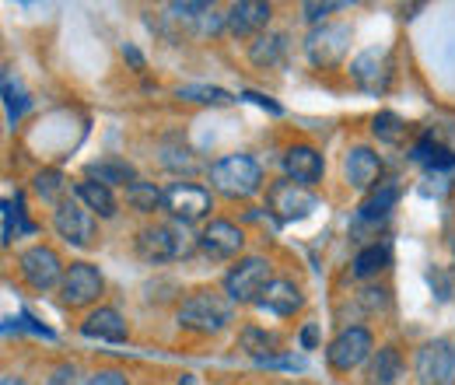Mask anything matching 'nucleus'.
<instances>
[{"instance_id": "1", "label": "nucleus", "mask_w": 455, "mask_h": 385, "mask_svg": "<svg viewBox=\"0 0 455 385\" xmlns=\"http://www.w3.org/2000/svg\"><path fill=\"white\" fill-rule=\"evenodd\" d=\"M231 316H235V301L228 298V294H218V291H193L182 305H179V312H175V319H179V326L189 333H204V336H211V333H221L231 323Z\"/></svg>"}, {"instance_id": "2", "label": "nucleus", "mask_w": 455, "mask_h": 385, "mask_svg": "<svg viewBox=\"0 0 455 385\" xmlns=\"http://www.w3.org/2000/svg\"><path fill=\"white\" fill-rule=\"evenodd\" d=\"M211 186L228 200H249L263 189V168L249 155H225L207 172Z\"/></svg>"}, {"instance_id": "3", "label": "nucleus", "mask_w": 455, "mask_h": 385, "mask_svg": "<svg viewBox=\"0 0 455 385\" xmlns=\"http://www.w3.org/2000/svg\"><path fill=\"white\" fill-rule=\"evenodd\" d=\"M270 284V263L263 256H245L225 274V294L235 305H256Z\"/></svg>"}, {"instance_id": "4", "label": "nucleus", "mask_w": 455, "mask_h": 385, "mask_svg": "<svg viewBox=\"0 0 455 385\" xmlns=\"http://www.w3.org/2000/svg\"><path fill=\"white\" fill-rule=\"evenodd\" d=\"M371 354H375V340H371V333L364 330V326H347L340 330L333 340H330V347H326V361H330V368L333 372H354V368H361L364 361H371Z\"/></svg>"}, {"instance_id": "5", "label": "nucleus", "mask_w": 455, "mask_h": 385, "mask_svg": "<svg viewBox=\"0 0 455 385\" xmlns=\"http://www.w3.org/2000/svg\"><path fill=\"white\" fill-rule=\"evenodd\" d=\"M417 385H452L455 382V347L449 340H427L413 357Z\"/></svg>"}, {"instance_id": "6", "label": "nucleus", "mask_w": 455, "mask_h": 385, "mask_svg": "<svg viewBox=\"0 0 455 385\" xmlns=\"http://www.w3.org/2000/svg\"><path fill=\"white\" fill-rule=\"evenodd\" d=\"M137 253L148 263H172L186 256V235L179 224H148L137 231Z\"/></svg>"}, {"instance_id": "7", "label": "nucleus", "mask_w": 455, "mask_h": 385, "mask_svg": "<svg viewBox=\"0 0 455 385\" xmlns=\"http://www.w3.org/2000/svg\"><path fill=\"white\" fill-rule=\"evenodd\" d=\"M18 270L25 277V284L32 287V291H53L63 284V263H60L57 249H50V245H32V249H25L21 256H18Z\"/></svg>"}, {"instance_id": "8", "label": "nucleus", "mask_w": 455, "mask_h": 385, "mask_svg": "<svg viewBox=\"0 0 455 385\" xmlns=\"http://www.w3.org/2000/svg\"><path fill=\"white\" fill-rule=\"evenodd\" d=\"M350 50V25H319L308 32L305 39V53L312 60V67L330 70L337 67Z\"/></svg>"}, {"instance_id": "9", "label": "nucleus", "mask_w": 455, "mask_h": 385, "mask_svg": "<svg viewBox=\"0 0 455 385\" xmlns=\"http://www.w3.org/2000/svg\"><path fill=\"white\" fill-rule=\"evenodd\" d=\"M165 211L182 224H193V221H204L214 211V200H211V189L196 186V182H172L165 189Z\"/></svg>"}, {"instance_id": "10", "label": "nucleus", "mask_w": 455, "mask_h": 385, "mask_svg": "<svg viewBox=\"0 0 455 385\" xmlns=\"http://www.w3.org/2000/svg\"><path fill=\"white\" fill-rule=\"evenodd\" d=\"M196 245H200V253H204V256H211V260L225 263V260L242 256V249H245V235H242V228H238V224L214 218L200 228Z\"/></svg>"}, {"instance_id": "11", "label": "nucleus", "mask_w": 455, "mask_h": 385, "mask_svg": "<svg viewBox=\"0 0 455 385\" xmlns=\"http://www.w3.org/2000/svg\"><path fill=\"white\" fill-rule=\"evenodd\" d=\"M102 291H106V280L99 274V267H92V263H70V270L60 284V298L70 309H84V305L99 301Z\"/></svg>"}, {"instance_id": "12", "label": "nucleus", "mask_w": 455, "mask_h": 385, "mask_svg": "<svg viewBox=\"0 0 455 385\" xmlns=\"http://www.w3.org/2000/svg\"><path fill=\"white\" fill-rule=\"evenodd\" d=\"M53 228H57L60 238H67L70 245H77V249H88V245H95V214L81 204V200H63L57 207V214H53Z\"/></svg>"}, {"instance_id": "13", "label": "nucleus", "mask_w": 455, "mask_h": 385, "mask_svg": "<svg viewBox=\"0 0 455 385\" xmlns=\"http://www.w3.org/2000/svg\"><path fill=\"white\" fill-rule=\"evenodd\" d=\"M270 211L277 214L281 221H301L308 218L315 207H319V200L305 189V186H294L291 179H284V182H274L270 186Z\"/></svg>"}, {"instance_id": "14", "label": "nucleus", "mask_w": 455, "mask_h": 385, "mask_svg": "<svg viewBox=\"0 0 455 385\" xmlns=\"http://www.w3.org/2000/svg\"><path fill=\"white\" fill-rule=\"evenodd\" d=\"M343 175H347V182L354 186V189H361V193H371V189H379L382 182V158L371 151V148H350L347 151V158H343Z\"/></svg>"}, {"instance_id": "15", "label": "nucleus", "mask_w": 455, "mask_h": 385, "mask_svg": "<svg viewBox=\"0 0 455 385\" xmlns=\"http://www.w3.org/2000/svg\"><path fill=\"white\" fill-rule=\"evenodd\" d=\"M323 172H326V162L312 144H294V148L284 151V175L294 186L312 189L323 179Z\"/></svg>"}, {"instance_id": "16", "label": "nucleus", "mask_w": 455, "mask_h": 385, "mask_svg": "<svg viewBox=\"0 0 455 385\" xmlns=\"http://www.w3.org/2000/svg\"><path fill=\"white\" fill-rule=\"evenodd\" d=\"M270 18H274L270 4H263V0H238V4L228 7L225 25L231 36H256V32H263L270 25Z\"/></svg>"}, {"instance_id": "17", "label": "nucleus", "mask_w": 455, "mask_h": 385, "mask_svg": "<svg viewBox=\"0 0 455 385\" xmlns=\"http://www.w3.org/2000/svg\"><path fill=\"white\" fill-rule=\"evenodd\" d=\"M389 74H393V63L386 50H364L350 63V77L368 92H382L389 84Z\"/></svg>"}, {"instance_id": "18", "label": "nucleus", "mask_w": 455, "mask_h": 385, "mask_svg": "<svg viewBox=\"0 0 455 385\" xmlns=\"http://www.w3.org/2000/svg\"><path fill=\"white\" fill-rule=\"evenodd\" d=\"M301 291H298V284H291V280H274L267 291H263V298L256 301V309H263V312H270V316H294L298 309H301Z\"/></svg>"}, {"instance_id": "19", "label": "nucleus", "mask_w": 455, "mask_h": 385, "mask_svg": "<svg viewBox=\"0 0 455 385\" xmlns=\"http://www.w3.org/2000/svg\"><path fill=\"white\" fill-rule=\"evenodd\" d=\"M81 333H84L88 340L123 343V340H126V319H123L116 309H95V312L81 323Z\"/></svg>"}, {"instance_id": "20", "label": "nucleus", "mask_w": 455, "mask_h": 385, "mask_svg": "<svg viewBox=\"0 0 455 385\" xmlns=\"http://www.w3.org/2000/svg\"><path fill=\"white\" fill-rule=\"evenodd\" d=\"M77 200H81L92 214H99V218H116V211H119L113 189H109L106 182H99V179H81V182H77Z\"/></svg>"}, {"instance_id": "21", "label": "nucleus", "mask_w": 455, "mask_h": 385, "mask_svg": "<svg viewBox=\"0 0 455 385\" xmlns=\"http://www.w3.org/2000/svg\"><path fill=\"white\" fill-rule=\"evenodd\" d=\"M399 379H403V354L396 347L375 350L368 365V385H396Z\"/></svg>"}, {"instance_id": "22", "label": "nucleus", "mask_w": 455, "mask_h": 385, "mask_svg": "<svg viewBox=\"0 0 455 385\" xmlns=\"http://www.w3.org/2000/svg\"><path fill=\"white\" fill-rule=\"evenodd\" d=\"M126 204H130L137 214H155V211H165V189H158L155 182L137 179V182L126 189Z\"/></svg>"}, {"instance_id": "23", "label": "nucleus", "mask_w": 455, "mask_h": 385, "mask_svg": "<svg viewBox=\"0 0 455 385\" xmlns=\"http://www.w3.org/2000/svg\"><path fill=\"white\" fill-rule=\"evenodd\" d=\"M389 245L386 242H371V245H364L357 256H354V277H375L382 274L386 267H389Z\"/></svg>"}, {"instance_id": "24", "label": "nucleus", "mask_w": 455, "mask_h": 385, "mask_svg": "<svg viewBox=\"0 0 455 385\" xmlns=\"http://www.w3.org/2000/svg\"><path fill=\"white\" fill-rule=\"evenodd\" d=\"M396 200H399L396 186H393V182H382L379 189H371V193L364 197V204H361V218H364V221L386 218V214L396 207Z\"/></svg>"}, {"instance_id": "25", "label": "nucleus", "mask_w": 455, "mask_h": 385, "mask_svg": "<svg viewBox=\"0 0 455 385\" xmlns=\"http://www.w3.org/2000/svg\"><path fill=\"white\" fill-rule=\"evenodd\" d=\"M413 162H420V165H427L431 172L435 168H452L455 165V155L449 148H442V144H435L431 137H420L417 144H413V155H410Z\"/></svg>"}, {"instance_id": "26", "label": "nucleus", "mask_w": 455, "mask_h": 385, "mask_svg": "<svg viewBox=\"0 0 455 385\" xmlns=\"http://www.w3.org/2000/svg\"><path fill=\"white\" fill-rule=\"evenodd\" d=\"M284 50H287V36L274 32V36H259V39L252 43L249 56H252L256 67H274V63H281Z\"/></svg>"}, {"instance_id": "27", "label": "nucleus", "mask_w": 455, "mask_h": 385, "mask_svg": "<svg viewBox=\"0 0 455 385\" xmlns=\"http://www.w3.org/2000/svg\"><path fill=\"white\" fill-rule=\"evenodd\" d=\"M88 175L92 179H99V182H106V186H133L137 182V172H133V165H126V162H95V165L88 168Z\"/></svg>"}, {"instance_id": "28", "label": "nucleus", "mask_w": 455, "mask_h": 385, "mask_svg": "<svg viewBox=\"0 0 455 385\" xmlns=\"http://www.w3.org/2000/svg\"><path fill=\"white\" fill-rule=\"evenodd\" d=\"M238 343H242V350H245V354H252L256 361L274 357V350H277V336H274V333H267V330H256V326L242 330Z\"/></svg>"}, {"instance_id": "29", "label": "nucleus", "mask_w": 455, "mask_h": 385, "mask_svg": "<svg viewBox=\"0 0 455 385\" xmlns=\"http://www.w3.org/2000/svg\"><path fill=\"white\" fill-rule=\"evenodd\" d=\"M179 99L200 102V106H231L235 102L225 88H214V84H182L179 88Z\"/></svg>"}, {"instance_id": "30", "label": "nucleus", "mask_w": 455, "mask_h": 385, "mask_svg": "<svg viewBox=\"0 0 455 385\" xmlns=\"http://www.w3.org/2000/svg\"><path fill=\"white\" fill-rule=\"evenodd\" d=\"M36 193H39L46 204L60 207V204L67 200V197H63V193H67L63 175H60V172H53V168H50V172H39V175H36Z\"/></svg>"}, {"instance_id": "31", "label": "nucleus", "mask_w": 455, "mask_h": 385, "mask_svg": "<svg viewBox=\"0 0 455 385\" xmlns=\"http://www.w3.org/2000/svg\"><path fill=\"white\" fill-rule=\"evenodd\" d=\"M371 130H375V137L386 140V144H399L403 133H406V126H403V119H399L396 112H379L375 123H371Z\"/></svg>"}, {"instance_id": "32", "label": "nucleus", "mask_w": 455, "mask_h": 385, "mask_svg": "<svg viewBox=\"0 0 455 385\" xmlns=\"http://www.w3.org/2000/svg\"><path fill=\"white\" fill-rule=\"evenodd\" d=\"M4 106H7V119H11V123H18L21 112L28 109V95H25L21 84L11 81V77H4Z\"/></svg>"}, {"instance_id": "33", "label": "nucleus", "mask_w": 455, "mask_h": 385, "mask_svg": "<svg viewBox=\"0 0 455 385\" xmlns=\"http://www.w3.org/2000/svg\"><path fill=\"white\" fill-rule=\"evenodd\" d=\"M169 11L175 14V18H207V14H214V7L211 4H182V0H175V4H169Z\"/></svg>"}, {"instance_id": "34", "label": "nucleus", "mask_w": 455, "mask_h": 385, "mask_svg": "<svg viewBox=\"0 0 455 385\" xmlns=\"http://www.w3.org/2000/svg\"><path fill=\"white\" fill-rule=\"evenodd\" d=\"M340 4H315V0H308V4H301V11H305V21H312V25H319L326 14H333Z\"/></svg>"}, {"instance_id": "35", "label": "nucleus", "mask_w": 455, "mask_h": 385, "mask_svg": "<svg viewBox=\"0 0 455 385\" xmlns=\"http://www.w3.org/2000/svg\"><path fill=\"white\" fill-rule=\"evenodd\" d=\"M84 385H130L126 382V375L123 372H116V368H106V372H95V375H88Z\"/></svg>"}, {"instance_id": "36", "label": "nucleus", "mask_w": 455, "mask_h": 385, "mask_svg": "<svg viewBox=\"0 0 455 385\" xmlns=\"http://www.w3.org/2000/svg\"><path fill=\"white\" fill-rule=\"evenodd\" d=\"M18 214H21V211H14V204H11V200H4V238H0L4 245H11V238H14V231H18V228H14Z\"/></svg>"}, {"instance_id": "37", "label": "nucleus", "mask_w": 455, "mask_h": 385, "mask_svg": "<svg viewBox=\"0 0 455 385\" xmlns=\"http://www.w3.org/2000/svg\"><path fill=\"white\" fill-rule=\"evenodd\" d=\"M46 385H77V372H74V365H60L57 372L50 375V382Z\"/></svg>"}, {"instance_id": "38", "label": "nucleus", "mask_w": 455, "mask_h": 385, "mask_svg": "<svg viewBox=\"0 0 455 385\" xmlns=\"http://www.w3.org/2000/svg\"><path fill=\"white\" fill-rule=\"evenodd\" d=\"M242 99H249V102H256L259 109H267V112H274V116H281V106L274 102V99H267V95H259V92H242Z\"/></svg>"}, {"instance_id": "39", "label": "nucleus", "mask_w": 455, "mask_h": 385, "mask_svg": "<svg viewBox=\"0 0 455 385\" xmlns=\"http://www.w3.org/2000/svg\"><path fill=\"white\" fill-rule=\"evenodd\" d=\"M315 343H319V330H315V326H312V323H308V326H305V330H301V347H305V350H312V347H315Z\"/></svg>"}, {"instance_id": "40", "label": "nucleus", "mask_w": 455, "mask_h": 385, "mask_svg": "<svg viewBox=\"0 0 455 385\" xmlns=\"http://www.w3.org/2000/svg\"><path fill=\"white\" fill-rule=\"evenodd\" d=\"M123 56H126V60H130V63H133V67H137V70H144V56L137 53V50H133V46H123Z\"/></svg>"}, {"instance_id": "41", "label": "nucleus", "mask_w": 455, "mask_h": 385, "mask_svg": "<svg viewBox=\"0 0 455 385\" xmlns=\"http://www.w3.org/2000/svg\"><path fill=\"white\" fill-rule=\"evenodd\" d=\"M0 385H25V382H21L18 375H4V379H0Z\"/></svg>"}, {"instance_id": "42", "label": "nucleus", "mask_w": 455, "mask_h": 385, "mask_svg": "<svg viewBox=\"0 0 455 385\" xmlns=\"http://www.w3.org/2000/svg\"><path fill=\"white\" fill-rule=\"evenodd\" d=\"M179 385H193V375H182V379H179Z\"/></svg>"}]
</instances>
